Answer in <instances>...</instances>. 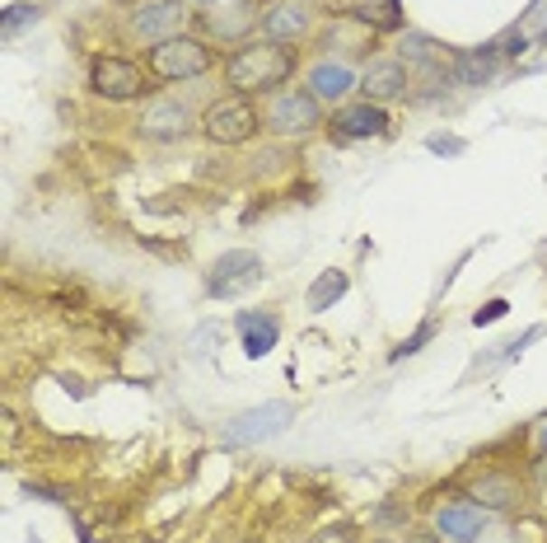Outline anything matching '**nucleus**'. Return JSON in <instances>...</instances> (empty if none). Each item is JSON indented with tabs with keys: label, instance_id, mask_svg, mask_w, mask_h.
<instances>
[{
	"label": "nucleus",
	"instance_id": "c85d7f7f",
	"mask_svg": "<svg viewBox=\"0 0 547 543\" xmlns=\"http://www.w3.org/2000/svg\"><path fill=\"white\" fill-rule=\"evenodd\" d=\"M249 543H253V538H249Z\"/></svg>",
	"mask_w": 547,
	"mask_h": 543
},
{
	"label": "nucleus",
	"instance_id": "bb28decb",
	"mask_svg": "<svg viewBox=\"0 0 547 543\" xmlns=\"http://www.w3.org/2000/svg\"><path fill=\"white\" fill-rule=\"evenodd\" d=\"M314 543H351V538H346V534H342V529H337V534H333V529H327V534H318V538H314Z\"/></svg>",
	"mask_w": 547,
	"mask_h": 543
},
{
	"label": "nucleus",
	"instance_id": "0eeeda50",
	"mask_svg": "<svg viewBox=\"0 0 547 543\" xmlns=\"http://www.w3.org/2000/svg\"><path fill=\"white\" fill-rule=\"evenodd\" d=\"M491 525L486 506H468V501H454V506H440L435 510V534L445 543H477Z\"/></svg>",
	"mask_w": 547,
	"mask_h": 543
},
{
	"label": "nucleus",
	"instance_id": "393cba45",
	"mask_svg": "<svg viewBox=\"0 0 547 543\" xmlns=\"http://www.w3.org/2000/svg\"><path fill=\"white\" fill-rule=\"evenodd\" d=\"M505 310H510L505 300H491V305H482V310L473 314V323H477V329H482V323H496V319H505Z\"/></svg>",
	"mask_w": 547,
	"mask_h": 543
},
{
	"label": "nucleus",
	"instance_id": "dca6fc26",
	"mask_svg": "<svg viewBox=\"0 0 547 543\" xmlns=\"http://www.w3.org/2000/svg\"><path fill=\"white\" fill-rule=\"evenodd\" d=\"M305 24H309V14L299 10V5H290V0H281V5L267 10L262 29H267L271 43H286V38H295V33H305Z\"/></svg>",
	"mask_w": 547,
	"mask_h": 543
},
{
	"label": "nucleus",
	"instance_id": "412c9836",
	"mask_svg": "<svg viewBox=\"0 0 547 543\" xmlns=\"http://www.w3.org/2000/svg\"><path fill=\"white\" fill-rule=\"evenodd\" d=\"M402 57H412V62H430V57H435V43H430L426 33H407Z\"/></svg>",
	"mask_w": 547,
	"mask_h": 543
},
{
	"label": "nucleus",
	"instance_id": "39448f33",
	"mask_svg": "<svg viewBox=\"0 0 547 543\" xmlns=\"http://www.w3.org/2000/svg\"><path fill=\"white\" fill-rule=\"evenodd\" d=\"M253 281H262V258L249 253V249L221 253V258L211 262V272H206V291L221 295V300H230V295H239V291H249Z\"/></svg>",
	"mask_w": 547,
	"mask_h": 543
},
{
	"label": "nucleus",
	"instance_id": "b1692460",
	"mask_svg": "<svg viewBox=\"0 0 547 543\" xmlns=\"http://www.w3.org/2000/svg\"><path fill=\"white\" fill-rule=\"evenodd\" d=\"M24 19H38V10H33V5H10V10H5V33H14Z\"/></svg>",
	"mask_w": 547,
	"mask_h": 543
},
{
	"label": "nucleus",
	"instance_id": "f3484780",
	"mask_svg": "<svg viewBox=\"0 0 547 543\" xmlns=\"http://www.w3.org/2000/svg\"><path fill=\"white\" fill-rule=\"evenodd\" d=\"M496 52H501V43L473 52V57H458V62H454V75L463 80V85H486L491 71H496Z\"/></svg>",
	"mask_w": 547,
	"mask_h": 543
},
{
	"label": "nucleus",
	"instance_id": "9d476101",
	"mask_svg": "<svg viewBox=\"0 0 547 543\" xmlns=\"http://www.w3.org/2000/svg\"><path fill=\"white\" fill-rule=\"evenodd\" d=\"M187 122H193V113H187L183 99H155V103H146V113H141V131L146 136H159V141L183 136Z\"/></svg>",
	"mask_w": 547,
	"mask_h": 543
},
{
	"label": "nucleus",
	"instance_id": "f8f14e48",
	"mask_svg": "<svg viewBox=\"0 0 547 543\" xmlns=\"http://www.w3.org/2000/svg\"><path fill=\"white\" fill-rule=\"evenodd\" d=\"M361 90H365L370 103H384V99H398V94L407 90V75H402L398 62H374V66L361 75Z\"/></svg>",
	"mask_w": 547,
	"mask_h": 543
},
{
	"label": "nucleus",
	"instance_id": "2eb2a0df",
	"mask_svg": "<svg viewBox=\"0 0 547 543\" xmlns=\"http://www.w3.org/2000/svg\"><path fill=\"white\" fill-rule=\"evenodd\" d=\"M309 85H314V90H309L314 99H342V94L355 85V75H351L342 62H318V66L309 71Z\"/></svg>",
	"mask_w": 547,
	"mask_h": 543
},
{
	"label": "nucleus",
	"instance_id": "a878e982",
	"mask_svg": "<svg viewBox=\"0 0 547 543\" xmlns=\"http://www.w3.org/2000/svg\"><path fill=\"white\" fill-rule=\"evenodd\" d=\"M533 454H547V417L533 426Z\"/></svg>",
	"mask_w": 547,
	"mask_h": 543
},
{
	"label": "nucleus",
	"instance_id": "ddd939ff",
	"mask_svg": "<svg viewBox=\"0 0 547 543\" xmlns=\"http://www.w3.org/2000/svg\"><path fill=\"white\" fill-rule=\"evenodd\" d=\"M473 497H477L486 510H514L524 492H519V482H514L510 473H486V478L473 482Z\"/></svg>",
	"mask_w": 547,
	"mask_h": 543
},
{
	"label": "nucleus",
	"instance_id": "7ed1b4c3",
	"mask_svg": "<svg viewBox=\"0 0 547 543\" xmlns=\"http://www.w3.org/2000/svg\"><path fill=\"white\" fill-rule=\"evenodd\" d=\"M202 131L211 136L215 146H239L258 131V108L249 99H215L206 113H202Z\"/></svg>",
	"mask_w": 547,
	"mask_h": 543
},
{
	"label": "nucleus",
	"instance_id": "6ab92c4d",
	"mask_svg": "<svg viewBox=\"0 0 547 543\" xmlns=\"http://www.w3.org/2000/svg\"><path fill=\"white\" fill-rule=\"evenodd\" d=\"M206 24H211V33H221V38H234V33H243V29H249V24H253V10H249V5H230L225 14H211Z\"/></svg>",
	"mask_w": 547,
	"mask_h": 543
},
{
	"label": "nucleus",
	"instance_id": "aec40b11",
	"mask_svg": "<svg viewBox=\"0 0 547 543\" xmlns=\"http://www.w3.org/2000/svg\"><path fill=\"white\" fill-rule=\"evenodd\" d=\"M365 24H374V29H398L402 14H398V0H384V5H374V10H361Z\"/></svg>",
	"mask_w": 547,
	"mask_h": 543
},
{
	"label": "nucleus",
	"instance_id": "a211bd4d",
	"mask_svg": "<svg viewBox=\"0 0 547 543\" xmlns=\"http://www.w3.org/2000/svg\"><path fill=\"white\" fill-rule=\"evenodd\" d=\"M342 295H346V272H323V277L309 286V310L323 314L333 300H342Z\"/></svg>",
	"mask_w": 547,
	"mask_h": 543
},
{
	"label": "nucleus",
	"instance_id": "f257e3e1",
	"mask_svg": "<svg viewBox=\"0 0 547 543\" xmlns=\"http://www.w3.org/2000/svg\"><path fill=\"white\" fill-rule=\"evenodd\" d=\"M290 71H295V57L281 43H249L230 57L225 80L239 94H253V90H277Z\"/></svg>",
	"mask_w": 547,
	"mask_h": 543
},
{
	"label": "nucleus",
	"instance_id": "20e7f679",
	"mask_svg": "<svg viewBox=\"0 0 547 543\" xmlns=\"http://www.w3.org/2000/svg\"><path fill=\"white\" fill-rule=\"evenodd\" d=\"M150 71L159 80H193L211 71V47L197 38H164L150 47Z\"/></svg>",
	"mask_w": 547,
	"mask_h": 543
},
{
	"label": "nucleus",
	"instance_id": "cd10ccee",
	"mask_svg": "<svg viewBox=\"0 0 547 543\" xmlns=\"http://www.w3.org/2000/svg\"><path fill=\"white\" fill-rule=\"evenodd\" d=\"M412 543H445V538H440V534H435V538H412Z\"/></svg>",
	"mask_w": 547,
	"mask_h": 543
},
{
	"label": "nucleus",
	"instance_id": "6e6552de",
	"mask_svg": "<svg viewBox=\"0 0 547 543\" xmlns=\"http://www.w3.org/2000/svg\"><path fill=\"white\" fill-rule=\"evenodd\" d=\"M271 127H277L281 136H305L318 127V99L305 94V90H290V94H277V103H271Z\"/></svg>",
	"mask_w": 547,
	"mask_h": 543
},
{
	"label": "nucleus",
	"instance_id": "9b49d317",
	"mask_svg": "<svg viewBox=\"0 0 547 543\" xmlns=\"http://www.w3.org/2000/svg\"><path fill=\"white\" fill-rule=\"evenodd\" d=\"M178 24H183V5H174V0H150V5H141V10H136L131 29L141 33V38L164 43V38H178V33H174Z\"/></svg>",
	"mask_w": 547,
	"mask_h": 543
},
{
	"label": "nucleus",
	"instance_id": "4468645a",
	"mask_svg": "<svg viewBox=\"0 0 547 543\" xmlns=\"http://www.w3.org/2000/svg\"><path fill=\"white\" fill-rule=\"evenodd\" d=\"M239 329H243V351H249L253 361L267 357V351L277 347V338H281L277 314H243V319H239Z\"/></svg>",
	"mask_w": 547,
	"mask_h": 543
},
{
	"label": "nucleus",
	"instance_id": "1a4fd4ad",
	"mask_svg": "<svg viewBox=\"0 0 547 543\" xmlns=\"http://www.w3.org/2000/svg\"><path fill=\"white\" fill-rule=\"evenodd\" d=\"M333 131L342 136V141H361V136H384L389 131V113L379 103H351L342 108V113L333 118Z\"/></svg>",
	"mask_w": 547,
	"mask_h": 543
},
{
	"label": "nucleus",
	"instance_id": "5701e85b",
	"mask_svg": "<svg viewBox=\"0 0 547 543\" xmlns=\"http://www.w3.org/2000/svg\"><path fill=\"white\" fill-rule=\"evenodd\" d=\"M430 150H435V155H463L468 146H463L458 136H430Z\"/></svg>",
	"mask_w": 547,
	"mask_h": 543
},
{
	"label": "nucleus",
	"instance_id": "f03ea898",
	"mask_svg": "<svg viewBox=\"0 0 547 543\" xmlns=\"http://www.w3.org/2000/svg\"><path fill=\"white\" fill-rule=\"evenodd\" d=\"M295 422V407L290 403H262L253 413H239L225 431H221V445L230 450H243V445H262L271 436H281V431Z\"/></svg>",
	"mask_w": 547,
	"mask_h": 543
},
{
	"label": "nucleus",
	"instance_id": "423d86ee",
	"mask_svg": "<svg viewBox=\"0 0 547 543\" xmlns=\"http://www.w3.org/2000/svg\"><path fill=\"white\" fill-rule=\"evenodd\" d=\"M90 90L103 99H136L146 90V71L122 57H94L90 66Z\"/></svg>",
	"mask_w": 547,
	"mask_h": 543
},
{
	"label": "nucleus",
	"instance_id": "4be33fe9",
	"mask_svg": "<svg viewBox=\"0 0 547 543\" xmlns=\"http://www.w3.org/2000/svg\"><path fill=\"white\" fill-rule=\"evenodd\" d=\"M430 333H435V323H421V329H417L412 338H407V342L393 351V361H402V357H412V351H421V342H430Z\"/></svg>",
	"mask_w": 547,
	"mask_h": 543
}]
</instances>
